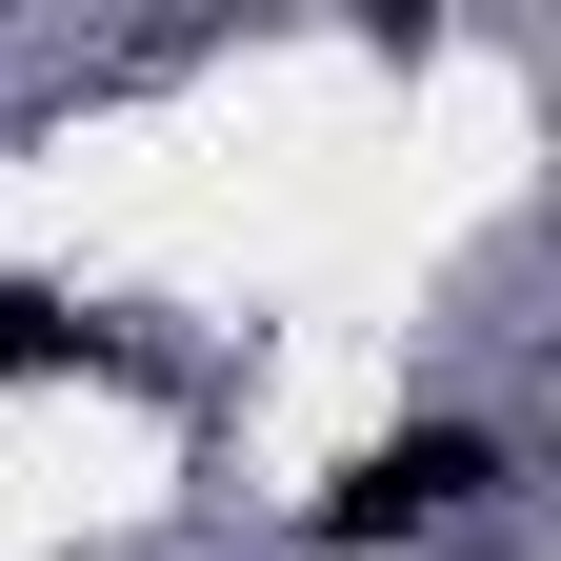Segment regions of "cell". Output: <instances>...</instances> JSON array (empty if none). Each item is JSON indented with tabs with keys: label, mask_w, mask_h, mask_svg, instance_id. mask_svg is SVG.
Returning a JSON list of instances; mask_svg holds the SVG:
<instances>
[{
	"label": "cell",
	"mask_w": 561,
	"mask_h": 561,
	"mask_svg": "<svg viewBox=\"0 0 561 561\" xmlns=\"http://www.w3.org/2000/svg\"><path fill=\"white\" fill-rule=\"evenodd\" d=\"M461 502H481V442H461V421H421V442H381L321 522H341V541H401V522H461Z\"/></svg>",
	"instance_id": "1"
},
{
	"label": "cell",
	"mask_w": 561,
	"mask_h": 561,
	"mask_svg": "<svg viewBox=\"0 0 561 561\" xmlns=\"http://www.w3.org/2000/svg\"><path fill=\"white\" fill-rule=\"evenodd\" d=\"M21 362H81V321H60L41 280H0V381H21Z\"/></svg>",
	"instance_id": "2"
}]
</instances>
